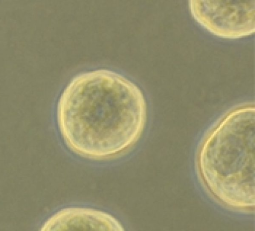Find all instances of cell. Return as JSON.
<instances>
[{"mask_svg":"<svg viewBox=\"0 0 255 231\" xmlns=\"http://www.w3.org/2000/svg\"><path fill=\"white\" fill-rule=\"evenodd\" d=\"M190 12L203 28L223 38L250 36L255 30V0H190Z\"/></svg>","mask_w":255,"mask_h":231,"instance_id":"3957f363","label":"cell"},{"mask_svg":"<svg viewBox=\"0 0 255 231\" xmlns=\"http://www.w3.org/2000/svg\"><path fill=\"white\" fill-rule=\"evenodd\" d=\"M255 120L254 103L232 108L208 130L197 153V171L204 188L233 210L255 208Z\"/></svg>","mask_w":255,"mask_h":231,"instance_id":"7a4b0ae2","label":"cell"},{"mask_svg":"<svg viewBox=\"0 0 255 231\" xmlns=\"http://www.w3.org/2000/svg\"><path fill=\"white\" fill-rule=\"evenodd\" d=\"M41 230L124 231L119 220L101 209L81 206L62 208L44 223Z\"/></svg>","mask_w":255,"mask_h":231,"instance_id":"277c9868","label":"cell"},{"mask_svg":"<svg viewBox=\"0 0 255 231\" xmlns=\"http://www.w3.org/2000/svg\"><path fill=\"white\" fill-rule=\"evenodd\" d=\"M147 105L141 88L115 71L80 73L68 82L56 107L66 148L86 160L116 161L128 154L146 128Z\"/></svg>","mask_w":255,"mask_h":231,"instance_id":"6da1fadb","label":"cell"}]
</instances>
